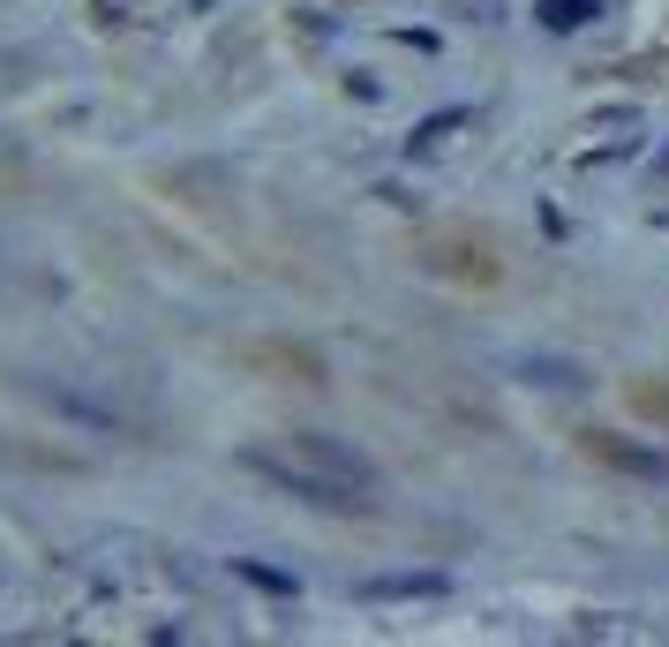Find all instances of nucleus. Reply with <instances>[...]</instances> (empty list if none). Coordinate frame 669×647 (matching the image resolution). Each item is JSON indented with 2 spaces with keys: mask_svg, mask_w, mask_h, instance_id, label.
Listing matches in <instances>:
<instances>
[{
  "mask_svg": "<svg viewBox=\"0 0 669 647\" xmlns=\"http://www.w3.org/2000/svg\"><path fill=\"white\" fill-rule=\"evenodd\" d=\"M241 475H256L263 489H279V497L309 505V513H332V519L377 513V497H369L377 482L354 489V475H338V467H293V460H279V452H241Z\"/></svg>",
  "mask_w": 669,
  "mask_h": 647,
  "instance_id": "nucleus-1",
  "label": "nucleus"
},
{
  "mask_svg": "<svg viewBox=\"0 0 669 647\" xmlns=\"http://www.w3.org/2000/svg\"><path fill=\"white\" fill-rule=\"evenodd\" d=\"M362 595L369 603H436V595H452V580L444 572H384V580H362Z\"/></svg>",
  "mask_w": 669,
  "mask_h": 647,
  "instance_id": "nucleus-2",
  "label": "nucleus"
},
{
  "mask_svg": "<svg viewBox=\"0 0 669 647\" xmlns=\"http://www.w3.org/2000/svg\"><path fill=\"white\" fill-rule=\"evenodd\" d=\"M39 399L53 407V414H68V422L98 430V436H121V430H128V422L114 414V407H90V399H76V391H61V385H39Z\"/></svg>",
  "mask_w": 669,
  "mask_h": 647,
  "instance_id": "nucleus-3",
  "label": "nucleus"
},
{
  "mask_svg": "<svg viewBox=\"0 0 669 647\" xmlns=\"http://www.w3.org/2000/svg\"><path fill=\"white\" fill-rule=\"evenodd\" d=\"M542 31H580L586 15H602V0H535Z\"/></svg>",
  "mask_w": 669,
  "mask_h": 647,
  "instance_id": "nucleus-4",
  "label": "nucleus"
},
{
  "mask_svg": "<svg viewBox=\"0 0 669 647\" xmlns=\"http://www.w3.org/2000/svg\"><path fill=\"white\" fill-rule=\"evenodd\" d=\"M234 580H249V587H263V595H301V580H293V572L256 564V558H234Z\"/></svg>",
  "mask_w": 669,
  "mask_h": 647,
  "instance_id": "nucleus-5",
  "label": "nucleus"
},
{
  "mask_svg": "<svg viewBox=\"0 0 669 647\" xmlns=\"http://www.w3.org/2000/svg\"><path fill=\"white\" fill-rule=\"evenodd\" d=\"M519 377L542 385V391H580L586 385V369H572V362H519Z\"/></svg>",
  "mask_w": 669,
  "mask_h": 647,
  "instance_id": "nucleus-6",
  "label": "nucleus"
},
{
  "mask_svg": "<svg viewBox=\"0 0 669 647\" xmlns=\"http://www.w3.org/2000/svg\"><path fill=\"white\" fill-rule=\"evenodd\" d=\"M617 467H632V475H655V482H669V452H639V444H602Z\"/></svg>",
  "mask_w": 669,
  "mask_h": 647,
  "instance_id": "nucleus-7",
  "label": "nucleus"
},
{
  "mask_svg": "<svg viewBox=\"0 0 669 647\" xmlns=\"http://www.w3.org/2000/svg\"><path fill=\"white\" fill-rule=\"evenodd\" d=\"M460 121H466L460 106H452V114H429V121H421V129H414V143H444V136L460 129Z\"/></svg>",
  "mask_w": 669,
  "mask_h": 647,
  "instance_id": "nucleus-8",
  "label": "nucleus"
}]
</instances>
